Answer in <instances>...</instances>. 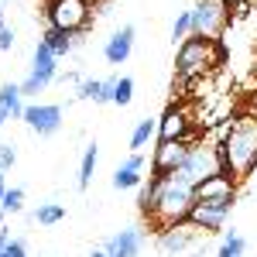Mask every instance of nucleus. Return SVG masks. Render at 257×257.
I'll return each instance as SVG.
<instances>
[{
	"instance_id": "1",
	"label": "nucleus",
	"mask_w": 257,
	"mask_h": 257,
	"mask_svg": "<svg viewBox=\"0 0 257 257\" xmlns=\"http://www.w3.org/2000/svg\"><path fill=\"white\" fill-rule=\"evenodd\" d=\"M151 185V202H148V213L155 230H168L178 223H189V213L196 206V185L189 178H182V172H172L165 178H148Z\"/></svg>"
},
{
	"instance_id": "2",
	"label": "nucleus",
	"mask_w": 257,
	"mask_h": 257,
	"mask_svg": "<svg viewBox=\"0 0 257 257\" xmlns=\"http://www.w3.org/2000/svg\"><path fill=\"white\" fill-rule=\"evenodd\" d=\"M216 148L219 161H223V175H230L233 182H243L257 168V117L233 120Z\"/></svg>"
},
{
	"instance_id": "3",
	"label": "nucleus",
	"mask_w": 257,
	"mask_h": 257,
	"mask_svg": "<svg viewBox=\"0 0 257 257\" xmlns=\"http://www.w3.org/2000/svg\"><path fill=\"white\" fill-rule=\"evenodd\" d=\"M226 62V48L219 45V38H202V35H189V38L178 45L175 55V79L178 86L192 79H202L209 69H216Z\"/></svg>"
},
{
	"instance_id": "4",
	"label": "nucleus",
	"mask_w": 257,
	"mask_h": 257,
	"mask_svg": "<svg viewBox=\"0 0 257 257\" xmlns=\"http://www.w3.org/2000/svg\"><path fill=\"white\" fill-rule=\"evenodd\" d=\"M89 0H48L45 4V21L48 28L65 31V35H79L89 24Z\"/></svg>"
},
{
	"instance_id": "5",
	"label": "nucleus",
	"mask_w": 257,
	"mask_h": 257,
	"mask_svg": "<svg viewBox=\"0 0 257 257\" xmlns=\"http://www.w3.org/2000/svg\"><path fill=\"white\" fill-rule=\"evenodd\" d=\"M189 14H192V35L202 38H219L230 24V7L223 0H196Z\"/></svg>"
},
{
	"instance_id": "6",
	"label": "nucleus",
	"mask_w": 257,
	"mask_h": 257,
	"mask_svg": "<svg viewBox=\"0 0 257 257\" xmlns=\"http://www.w3.org/2000/svg\"><path fill=\"white\" fill-rule=\"evenodd\" d=\"M55 79H59V59L52 55V48L45 41H38L35 45V55H31V76L21 82V93L24 96H38L41 89Z\"/></svg>"
},
{
	"instance_id": "7",
	"label": "nucleus",
	"mask_w": 257,
	"mask_h": 257,
	"mask_svg": "<svg viewBox=\"0 0 257 257\" xmlns=\"http://www.w3.org/2000/svg\"><path fill=\"white\" fill-rule=\"evenodd\" d=\"M178 172H182V178H189L192 185H199V182H206L209 175H223V161H219V148H216V144H192L189 158H185V165H182Z\"/></svg>"
},
{
	"instance_id": "8",
	"label": "nucleus",
	"mask_w": 257,
	"mask_h": 257,
	"mask_svg": "<svg viewBox=\"0 0 257 257\" xmlns=\"http://www.w3.org/2000/svg\"><path fill=\"white\" fill-rule=\"evenodd\" d=\"M158 141H189V144H199V131L192 127V110L182 106V103H172L158 120Z\"/></svg>"
},
{
	"instance_id": "9",
	"label": "nucleus",
	"mask_w": 257,
	"mask_h": 257,
	"mask_svg": "<svg viewBox=\"0 0 257 257\" xmlns=\"http://www.w3.org/2000/svg\"><path fill=\"white\" fill-rule=\"evenodd\" d=\"M233 202L237 199H209V202H196L192 213H189V223L196 230H206V233H219L226 226V219L233 213Z\"/></svg>"
},
{
	"instance_id": "10",
	"label": "nucleus",
	"mask_w": 257,
	"mask_h": 257,
	"mask_svg": "<svg viewBox=\"0 0 257 257\" xmlns=\"http://www.w3.org/2000/svg\"><path fill=\"white\" fill-rule=\"evenodd\" d=\"M189 151H192L189 141H158V148L151 155V178H165L178 172L189 158Z\"/></svg>"
},
{
	"instance_id": "11",
	"label": "nucleus",
	"mask_w": 257,
	"mask_h": 257,
	"mask_svg": "<svg viewBox=\"0 0 257 257\" xmlns=\"http://www.w3.org/2000/svg\"><path fill=\"white\" fill-rule=\"evenodd\" d=\"M62 120H65V113H62L59 103H31V106L24 110V123H28L38 138H52V134H59Z\"/></svg>"
},
{
	"instance_id": "12",
	"label": "nucleus",
	"mask_w": 257,
	"mask_h": 257,
	"mask_svg": "<svg viewBox=\"0 0 257 257\" xmlns=\"http://www.w3.org/2000/svg\"><path fill=\"white\" fill-rule=\"evenodd\" d=\"M134 24H123V28H117L110 38H106V45H103V59L110 62V65H123V62L131 59V52H134Z\"/></svg>"
},
{
	"instance_id": "13",
	"label": "nucleus",
	"mask_w": 257,
	"mask_h": 257,
	"mask_svg": "<svg viewBox=\"0 0 257 257\" xmlns=\"http://www.w3.org/2000/svg\"><path fill=\"white\" fill-rule=\"evenodd\" d=\"M141 247H144V230L138 226H127L103 243L106 257H141Z\"/></svg>"
},
{
	"instance_id": "14",
	"label": "nucleus",
	"mask_w": 257,
	"mask_h": 257,
	"mask_svg": "<svg viewBox=\"0 0 257 257\" xmlns=\"http://www.w3.org/2000/svg\"><path fill=\"white\" fill-rule=\"evenodd\" d=\"M196 243V226L192 223H178V226H168L158 233V247L165 254H182Z\"/></svg>"
},
{
	"instance_id": "15",
	"label": "nucleus",
	"mask_w": 257,
	"mask_h": 257,
	"mask_svg": "<svg viewBox=\"0 0 257 257\" xmlns=\"http://www.w3.org/2000/svg\"><path fill=\"white\" fill-rule=\"evenodd\" d=\"M209 199H237V182L230 175H209L196 185V202H209Z\"/></svg>"
},
{
	"instance_id": "16",
	"label": "nucleus",
	"mask_w": 257,
	"mask_h": 257,
	"mask_svg": "<svg viewBox=\"0 0 257 257\" xmlns=\"http://www.w3.org/2000/svg\"><path fill=\"white\" fill-rule=\"evenodd\" d=\"M141 172H144V155L131 151V158L123 161V165H117V172H113V189H141L144 185Z\"/></svg>"
},
{
	"instance_id": "17",
	"label": "nucleus",
	"mask_w": 257,
	"mask_h": 257,
	"mask_svg": "<svg viewBox=\"0 0 257 257\" xmlns=\"http://www.w3.org/2000/svg\"><path fill=\"white\" fill-rule=\"evenodd\" d=\"M24 110H28V103H24L21 86L4 82V86H0V117L4 120H24Z\"/></svg>"
},
{
	"instance_id": "18",
	"label": "nucleus",
	"mask_w": 257,
	"mask_h": 257,
	"mask_svg": "<svg viewBox=\"0 0 257 257\" xmlns=\"http://www.w3.org/2000/svg\"><path fill=\"white\" fill-rule=\"evenodd\" d=\"M96 158H99V148H96V144H86V148H82V161H79V175H76V185H79L82 192H86V189H89V182H93Z\"/></svg>"
},
{
	"instance_id": "19",
	"label": "nucleus",
	"mask_w": 257,
	"mask_h": 257,
	"mask_svg": "<svg viewBox=\"0 0 257 257\" xmlns=\"http://www.w3.org/2000/svg\"><path fill=\"white\" fill-rule=\"evenodd\" d=\"M158 134V120L155 117H141L134 123V131H131V151H141V148H148V141Z\"/></svg>"
},
{
	"instance_id": "20",
	"label": "nucleus",
	"mask_w": 257,
	"mask_h": 257,
	"mask_svg": "<svg viewBox=\"0 0 257 257\" xmlns=\"http://www.w3.org/2000/svg\"><path fill=\"white\" fill-rule=\"evenodd\" d=\"M65 219V206L62 202H41L38 209L31 213V223H38V226H55Z\"/></svg>"
},
{
	"instance_id": "21",
	"label": "nucleus",
	"mask_w": 257,
	"mask_h": 257,
	"mask_svg": "<svg viewBox=\"0 0 257 257\" xmlns=\"http://www.w3.org/2000/svg\"><path fill=\"white\" fill-rule=\"evenodd\" d=\"M41 41L52 48V55H55V59H62V55H69V52H72V35H65V31H55V28H45Z\"/></svg>"
},
{
	"instance_id": "22",
	"label": "nucleus",
	"mask_w": 257,
	"mask_h": 257,
	"mask_svg": "<svg viewBox=\"0 0 257 257\" xmlns=\"http://www.w3.org/2000/svg\"><path fill=\"white\" fill-rule=\"evenodd\" d=\"M76 99H93V103H110V96L103 93V79H82L76 86Z\"/></svg>"
},
{
	"instance_id": "23",
	"label": "nucleus",
	"mask_w": 257,
	"mask_h": 257,
	"mask_svg": "<svg viewBox=\"0 0 257 257\" xmlns=\"http://www.w3.org/2000/svg\"><path fill=\"white\" fill-rule=\"evenodd\" d=\"M243 250H247V240L240 237L237 230H230V233L223 237V243H219L216 257H243Z\"/></svg>"
},
{
	"instance_id": "24",
	"label": "nucleus",
	"mask_w": 257,
	"mask_h": 257,
	"mask_svg": "<svg viewBox=\"0 0 257 257\" xmlns=\"http://www.w3.org/2000/svg\"><path fill=\"white\" fill-rule=\"evenodd\" d=\"M7 216H18V213H24V189H7V196H4V206H0Z\"/></svg>"
},
{
	"instance_id": "25",
	"label": "nucleus",
	"mask_w": 257,
	"mask_h": 257,
	"mask_svg": "<svg viewBox=\"0 0 257 257\" xmlns=\"http://www.w3.org/2000/svg\"><path fill=\"white\" fill-rule=\"evenodd\" d=\"M189 35H192V14H189V11H182V14L175 18V28H172V41L182 45Z\"/></svg>"
},
{
	"instance_id": "26",
	"label": "nucleus",
	"mask_w": 257,
	"mask_h": 257,
	"mask_svg": "<svg viewBox=\"0 0 257 257\" xmlns=\"http://www.w3.org/2000/svg\"><path fill=\"white\" fill-rule=\"evenodd\" d=\"M131 99H134V79H131V76H120L117 79V93H113V103H117V106H127Z\"/></svg>"
},
{
	"instance_id": "27",
	"label": "nucleus",
	"mask_w": 257,
	"mask_h": 257,
	"mask_svg": "<svg viewBox=\"0 0 257 257\" xmlns=\"http://www.w3.org/2000/svg\"><path fill=\"white\" fill-rule=\"evenodd\" d=\"M226 7H230V21H243V18H250L254 0H233V4H226Z\"/></svg>"
},
{
	"instance_id": "28",
	"label": "nucleus",
	"mask_w": 257,
	"mask_h": 257,
	"mask_svg": "<svg viewBox=\"0 0 257 257\" xmlns=\"http://www.w3.org/2000/svg\"><path fill=\"white\" fill-rule=\"evenodd\" d=\"M14 161H18V148L14 144H0V172L14 168Z\"/></svg>"
},
{
	"instance_id": "29",
	"label": "nucleus",
	"mask_w": 257,
	"mask_h": 257,
	"mask_svg": "<svg viewBox=\"0 0 257 257\" xmlns=\"http://www.w3.org/2000/svg\"><path fill=\"white\" fill-rule=\"evenodd\" d=\"M0 257H28V243H24L21 237H14L4 250H0Z\"/></svg>"
},
{
	"instance_id": "30",
	"label": "nucleus",
	"mask_w": 257,
	"mask_h": 257,
	"mask_svg": "<svg viewBox=\"0 0 257 257\" xmlns=\"http://www.w3.org/2000/svg\"><path fill=\"white\" fill-rule=\"evenodd\" d=\"M11 45H14V28L0 18V52H11Z\"/></svg>"
},
{
	"instance_id": "31",
	"label": "nucleus",
	"mask_w": 257,
	"mask_h": 257,
	"mask_svg": "<svg viewBox=\"0 0 257 257\" xmlns=\"http://www.w3.org/2000/svg\"><path fill=\"white\" fill-rule=\"evenodd\" d=\"M7 189H11V185H7V178H4V172H0V206H4V196H7Z\"/></svg>"
},
{
	"instance_id": "32",
	"label": "nucleus",
	"mask_w": 257,
	"mask_h": 257,
	"mask_svg": "<svg viewBox=\"0 0 257 257\" xmlns=\"http://www.w3.org/2000/svg\"><path fill=\"white\" fill-rule=\"evenodd\" d=\"M86 257H106V250H103V247H96V250H89Z\"/></svg>"
},
{
	"instance_id": "33",
	"label": "nucleus",
	"mask_w": 257,
	"mask_h": 257,
	"mask_svg": "<svg viewBox=\"0 0 257 257\" xmlns=\"http://www.w3.org/2000/svg\"><path fill=\"white\" fill-rule=\"evenodd\" d=\"M4 123H7V120H4V117H0V131H4Z\"/></svg>"
},
{
	"instance_id": "34",
	"label": "nucleus",
	"mask_w": 257,
	"mask_h": 257,
	"mask_svg": "<svg viewBox=\"0 0 257 257\" xmlns=\"http://www.w3.org/2000/svg\"><path fill=\"white\" fill-rule=\"evenodd\" d=\"M0 11H4V0H0Z\"/></svg>"
},
{
	"instance_id": "35",
	"label": "nucleus",
	"mask_w": 257,
	"mask_h": 257,
	"mask_svg": "<svg viewBox=\"0 0 257 257\" xmlns=\"http://www.w3.org/2000/svg\"><path fill=\"white\" fill-rule=\"evenodd\" d=\"M223 4H233V0H223Z\"/></svg>"
},
{
	"instance_id": "36",
	"label": "nucleus",
	"mask_w": 257,
	"mask_h": 257,
	"mask_svg": "<svg viewBox=\"0 0 257 257\" xmlns=\"http://www.w3.org/2000/svg\"><path fill=\"white\" fill-rule=\"evenodd\" d=\"M254 192H257V182H254Z\"/></svg>"
},
{
	"instance_id": "37",
	"label": "nucleus",
	"mask_w": 257,
	"mask_h": 257,
	"mask_svg": "<svg viewBox=\"0 0 257 257\" xmlns=\"http://www.w3.org/2000/svg\"><path fill=\"white\" fill-rule=\"evenodd\" d=\"M254 110H257V103H254ZM254 117H257V113H254Z\"/></svg>"
}]
</instances>
